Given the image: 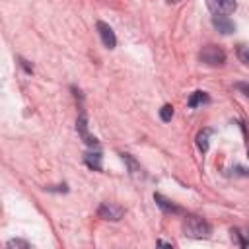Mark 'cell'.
<instances>
[{
	"mask_svg": "<svg viewBox=\"0 0 249 249\" xmlns=\"http://www.w3.org/2000/svg\"><path fill=\"white\" fill-rule=\"evenodd\" d=\"M183 233L193 239H204V237H210L212 228L200 216H187L183 222Z\"/></svg>",
	"mask_w": 249,
	"mask_h": 249,
	"instance_id": "6da1fadb",
	"label": "cell"
},
{
	"mask_svg": "<svg viewBox=\"0 0 249 249\" xmlns=\"http://www.w3.org/2000/svg\"><path fill=\"white\" fill-rule=\"evenodd\" d=\"M198 58H200V62H204L208 66H222L226 62V53L218 45H212L210 43V45H204L200 49Z\"/></svg>",
	"mask_w": 249,
	"mask_h": 249,
	"instance_id": "7a4b0ae2",
	"label": "cell"
},
{
	"mask_svg": "<svg viewBox=\"0 0 249 249\" xmlns=\"http://www.w3.org/2000/svg\"><path fill=\"white\" fill-rule=\"evenodd\" d=\"M206 8L212 16H230L235 12L237 2L235 0H206Z\"/></svg>",
	"mask_w": 249,
	"mask_h": 249,
	"instance_id": "3957f363",
	"label": "cell"
},
{
	"mask_svg": "<svg viewBox=\"0 0 249 249\" xmlns=\"http://www.w3.org/2000/svg\"><path fill=\"white\" fill-rule=\"evenodd\" d=\"M124 214V210L117 204H111V202H103L99 208H97V216L103 218V220H111V222H117L121 220Z\"/></svg>",
	"mask_w": 249,
	"mask_h": 249,
	"instance_id": "277c9868",
	"label": "cell"
},
{
	"mask_svg": "<svg viewBox=\"0 0 249 249\" xmlns=\"http://www.w3.org/2000/svg\"><path fill=\"white\" fill-rule=\"evenodd\" d=\"M97 33H99V37H101V41H103V45H105L107 49H115L117 37H115L113 29H111L105 21H97Z\"/></svg>",
	"mask_w": 249,
	"mask_h": 249,
	"instance_id": "5b68a950",
	"label": "cell"
},
{
	"mask_svg": "<svg viewBox=\"0 0 249 249\" xmlns=\"http://www.w3.org/2000/svg\"><path fill=\"white\" fill-rule=\"evenodd\" d=\"M76 130L80 132V136L84 138V142H86L88 146H97V144H99L97 138L88 132V119H86L84 113H80V117H78V121H76Z\"/></svg>",
	"mask_w": 249,
	"mask_h": 249,
	"instance_id": "8992f818",
	"label": "cell"
},
{
	"mask_svg": "<svg viewBox=\"0 0 249 249\" xmlns=\"http://www.w3.org/2000/svg\"><path fill=\"white\" fill-rule=\"evenodd\" d=\"M212 25L222 33V35H230L235 31V23L228 18V16H212Z\"/></svg>",
	"mask_w": 249,
	"mask_h": 249,
	"instance_id": "52a82bcc",
	"label": "cell"
},
{
	"mask_svg": "<svg viewBox=\"0 0 249 249\" xmlns=\"http://www.w3.org/2000/svg\"><path fill=\"white\" fill-rule=\"evenodd\" d=\"M154 200H156V204H158L163 212H167V214H183V208H181V206H177L175 202H171L169 198H165V196L160 195V193L154 195Z\"/></svg>",
	"mask_w": 249,
	"mask_h": 249,
	"instance_id": "ba28073f",
	"label": "cell"
},
{
	"mask_svg": "<svg viewBox=\"0 0 249 249\" xmlns=\"http://www.w3.org/2000/svg\"><path fill=\"white\" fill-rule=\"evenodd\" d=\"M210 136H212V130H210V128H202V130L196 134V148H198L202 154H206V152H208Z\"/></svg>",
	"mask_w": 249,
	"mask_h": 249,
	"instance_id": "9c48e42d",
	"label": "cell"
},
{
	"mask_svg": "<svg viewBox=\"0 0 249 249\" xmlns=\"http://www.w3.org/2000/svg\"><path fill=\"white\" fill-rule=\"evenodd\" d=\"M84 161H86L88 167H91V169H95V171L101 169V154H99V152H88V154L84 156Z\"/></svg>",
	"mask_w": 249,
	"mask_h": 249,
	"instance_id": "30bf717a",
	"label": "cell"
},
{
	"mask_svg": "<svg viewBox=\"0 0 249 249\" xmlns=\"http://www.w3.org/2000/svg\"><path fill=\"white\" fill-rule=\"evenodd\" d=\"M231 237H235V243L239 247H249V228L247 230H231Z\"/></svg>",
	"mask_w": 249,
	"mask_h": 249,
	"instance_id": "8fae6325",
	"label": "cell"
},
{
	"mask_svg": "<svg viewBox=\"0 0 249 249\" xmlns=\"http://www.w3.org/2000/svg\"><path fill=\"white\" fill-rule=\"evenodd\" d=\"M208 101H210V97H208L206 91H195V93L189 97V107H198V105L208 103Z\"/></svg>",
	"mask_w": 249,
	"mask_h": 249,
	"instance_id": "7c38bea8",
	"label": "cell"
},
{
	"mask_svg": "<svg viewBox=\"0 0 249 249\" xmlns=\"http://www.w3.org/2000/svg\"><path fill=\"white\" fill-rule=\"evenodd\" d=\"M235 54H237L239 62H243L245 66H249V45H237Z\"/></svg>",
	"mask_w": 249,
	"mask_h": 249,
	"instance_id": "4fadbf2b",
	"label": "cell"
},
{
	"mask_svg": "<svg viewBox=\"0 0 249 249\" xmlns=\"http://www.w3.org/2000/svg\"><path fill=\"white\" fill-rule=\"evenodd\" d=\"M160 117H161V121H163V123L171 121V117H173V107H171L169 103H165V105L160 109Z\"/></svg>",
	"mask_w": 249,
	"mask_h": 249,
	"instance_id": "5bb4252c",
	"label": "cell"
},
{
	"mask_svg": "<svg viewBox=\"0 0 249 249\" xmlns=\"http://www.w3.org/2000/svg\"><path fill=\"white\" fill-rule=\"evenodd\" d=\"M121 156H123V160L128 163V169H130V173H132V175L140 171V165H138V163H136V161H134V160H132L128 154H121Z\"/></svg>",
	"mask_w": 249,
	"mask_h": 249,
	"instance_id": "9a60e30c",
	"label": "cell"
},
{
	"mask_svg": "<svg viewBox=\"0 0 249 249\" xmlns=\"http://www.w3.org/2000/svg\"><path fill=\"white\" fill-rule=\"evenodd\" d=\"M6 247H10V249H12V247H18V249H29L31 245H29L27 241H23V239H10V241L6 243Z\"/></svg>",
	"mask_w": 249,
	"mask_h": 249,
	"instance_id": "2e32d148",
	"label": "cell"
},
{
	"mask_svg": "<svg viewBox=\"0 0 249 249\" xmlns=\"http://www.w3.org/2000/svg\"><path fill=\"white\" fill-rule=\"evenodd\" d=\"M235 89L243 91V93L249 97V84H247V82H237V84H235Z\"/></svg>",
	"mask_w": 249,
	"mask_h": 249,
	"instance_id": "e0dca14e",
	"label": "cell"
},
{
	"mask_svg": "<svg viewBox=\"0 0 249 249\" xmlns=\"http://www.w3.org/2000/svg\"><path fill=\"white\" fill-rule=\"evenodd\" d=\"M19 62H21V66H23V68H25L27 72H31V70H33V68H31V66H29V64H27V62H25L23 58H19Z\"/></svg>",
	"mask_w": 249,
	"mask_h": 249,
	"instance_id": "ac0fdd59",
	"label": "cell"
},
{
	"mask_svg": "<svg viewBox=\"0 0 249 249\" xmlns=\"http://www.w3.org/2000/svg\"><path fill=\"white\" fill-rule=\"evenodd\" d=\"M158 245H167V247H171V243H167V241H161V239L158 241Z\"/></svg>",
	"mask_w": 249,
	"mask_h": 249,
	"instance_id": "d6986e66",
	"label": "cell"
},
{
	"mask_svg": "<svg viewBox=\"0 0 249 249\" xmlns=\"http://www.w3.org/2000/svg\"><path fill=\"white\" fill-rule=\"evenodd\" d=\"M169 4H175V2H181V0H167Z\"/></svg>",
	"mask_w": 249,
	"mask_h": 249,
	"instance_id": "ffe728a7",
	"label": "cell"
}]
</instances>
